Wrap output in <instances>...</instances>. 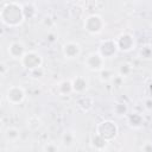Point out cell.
Wrapping results in <instances>:
<instances>
[{"mask_svg":"<svg viewBox=\"0 0 152 152\" xmlns=\"http://www.w3.org/2000/svg\"><path fill=\"white\" fill-rule=\"evenodd\" d=\"M0 19L1 23L8 27L20 26L25 20L23 5L12 0L5 1L0 11Z\"/></svg>","mask_w":152,"mask_h":152,"instance_id":"6da1fadb","label":"cell"},{"mask_svg":"<svg viewBox=\"0 0 152 152\" xmlns=\"http://www.w3.org/2000/svg\"><path fill=\"white\" fill-rule=\"evenodd\" d=\"M95 133H97L108 142H110L118 137L119 127L113 120H103L96 125Z\"/></svg>","mask_w":152,"mask_h":152,"instance_id":"7a4b0ae2","label":"cell"},{"mask_svg":"<svg viewBox=\"0 0 152 152\" xmlns=\"http://www.w3.org/2000/svg\"><path fill=\"white\" fill-rule=\"evenodd\" d=\"M104 26H106L104 19H103L100 14H97V13H93V14L88 15V17L84 19V21H83V27H84V30H86L89 34H93V36L100 34V33L103 31Z\"/></svg>","mask_w":152,"mask_h":152,"instance_id":"3957f363","label":"cell"},{"mask_svg":"<svg viewBox=\"0 0 152 152\" xmlns=\"http://www.w3.org/2000/svg\"><path fill=\"white\" fill-rule=\"evenodd\" d=\"M19 62L24 69L31 71L36 68L43 66V56L34 50H27Z\"/></svg>","mask_w":152,"mask_h":152,"instance_id":"277c9868","label":"cell"},{"mask_svg":"<svg viewBox=\"0 0 152 152\" xmlns=\"http://www.w3.org/2000/svg\"><path fill=\"white\" fill-rule=\"evenodd\" d=\"M5 99L10 104L17 106L24 102L26 99V91L21 86H10L5 91Z\"/></svg>","mask_w":152,"mask_h":152,"instance_id":"5b68a950","label":"cell"},{"mask_svg":"<svg viewBox=\"0 0 152 152\" xmlns=\"http://www.w3.org/2000/svg\"><path fill=\"white\" fill-rule=\"evenodd\" d=\"M104 61L106 58L99 51H94L88 53L87 57L84 58V66L91 72H99L106 66Z\"/></svg>","mask_w":152,"mask_h":152,"instance_id":"8992f818","label":"cell"},{"mask_svg":"<svg viewBox=\"0 0 152 152\" xmlns=\"http://www.w3.org/2000/svg\"><path fill=\"white\" fill-rule=\"evenodd\" d=\"M119 52H129L135 48V39L131 33L124 32L115 38Z\"/></svg>","mask_w":152,"mask_h":152,"instance_id":"52a82bcc","label":"cell"},{"mask_svg":"<svg viewBox=\"0 0 152 152\" xmlns=\"http://www.w3.org/2000/svg\"><path fill=\"white\" fill-rule=\"evenodd\" d=\"M81 52H82V48L80 45V43L77 42H74V40H69V42H65L62 46V53L63 56L66 58V59H76L81 56Z\"/></svg>","mask_w":152,"mask_h":152,"instance_id":"ba28073f","label":"cell"},{"mask_svg":"<svg viewBox=\"0 0 152 152\" xmlns=\"http://www.w3.org/2000/svg\"><path fill=\"white\" fill-rule=\"evenodd\" d=\"M97 51L104 58H113L119 52V49H118L115 39H106V40L101 42V44L99 45Z\"/></svg>","mask_w":152,"mask_h":152,"instance_id":"9c48e42d","label":"cell"},{"mask_svg":"<svg viewBox=\"0 0 152 152\" xmlns=\"http://www.w3.org/2000/svg\"><path fill=\"white\" fill-rule=\"evenodd\" d=\"M27 51L25 44L21 40H13L8 44L7 46V53L12 59H18L20 61L21 57L25 55V52Z\"/></svg>","mask_w":152,"mask_h":152,"instance_id":"30bf717a","label":"cell"},{"mask_svg":"<svg viewBox=\"0 0 152 152\" xmlns=\"http://www.w3.org/2000/svg\"><path fill=\"white\" fill-rule=\"evenodd\" d=\"M71 83H72V88H74V93L76 94H84L86 90L88 89L89 87V81L86 76H82V75H77L75 76L72 80H71Z\"/></svg>","mask_w":152,"mask_h":152,"instance_id":"8fae6325","label":"cell"},{"mask_svg":"<svg viewBox=\"0 0 152 152\" xmlns=\"http://www.w3.org/2000/svg\"><path fill=\"white\" fill-rule=\"evenodd\" d=\"M127 122L128 125L134 128V129H138L140 128L142 125H144V116L141 113L139 112H132V113H128L127 114Z\"/></svg>","mask_w":152,"mask_h":152,"instance_id":"7c38bea8","label":"cell"},{"mask_svg":"<svg viewBox=\"0 0 152 152\" xmlns=\"http://www.w3.org/2000/svg\"><path fill=\"white\" fill-rule=\"evenodd\" d=\"M56 89H57V94L59 96H69L74 93L71 80H63V81L58 82V84L56 86Z\"/></svg>","mask_w":152,"mask_h":152,"instance_id":"4fadbf2b","label":"cell"},{"mask_svg":"<svg viewBox=\"0 0 152 152\" xmlns=\"http://www.w3.org/2000/svg\"><path fill=\"white\" fill-rule=\"evenodd\" d=\"M76 104L82 112H89L94 106V99L91 96L81 94V96L76 100Z\"/></svg>","mask_w":152,"mask_h":152,"instance_id":"5bb4252c","label":"cell"},{"mask_svg":"<svg viewBox=\"0 0 152 152\" xmlns=\"http://www.w3.org/2000/svg\"><path fill=\"white\" fill-rule=\"evenodd\" d=\"M129 113V107L125 101H118L113 106V114L118 118H126Z\"/></svg>","mask_w":152,"mask_h":152,"instance_id":"9a60e30c","label":"cell"},{"mask_svg":"<svg viewBox=\"0 0 152 152\" xmlns=\"http://www.w3.org/2000/svg\"><path fill=\"white\" fill-rule=\"evenodd\" d=\"M4 137H5V139L8 142L14 144V142H17L20 139V129L17 128V127H14V126H10V127H7L5 129Z\"/></svg>","mask_w":152,"mask_h":152,"instance_id":"2e32d148","label":"cell"},{"mask_svg":"<svg viewBox=\"0 0 152 152\" xmlns=\"http://www.w3.org/2000/svg\"><path fill=\"white\" fill-rule=\"evenodd\" d=\"M108 141L106 139H103L101 135H99L97 133H94L90 138V145L95 150H99V151H102V150H106L107 146H108Z\"/></svg>","mask_w":152,"mask_h":152,"instance_id":"e0dca14e","label":"cell"},{"mask_svg":"<svg viewBox=\"0 0 152 152\" xmlns=\"http://www.w3.org/2000/svg\"><path fill=\"white\" fill-rule=\"evenodd\" d=\"M99 77H100V80H101V82H112V80L115 77V74H114V71L112 70V69H108V68H103L102 70H100L99 71Z\"/></svg>","mask_w":152,"mask_h":152,"instance_id":"ac0fdd59","label":"cell"},{"mask_svg":"<svg viewBox=\"0 0 152 152\" xmlns=\"http://www.w3.org/2000/svg\"><path fill=\"white\" fill-rule=\"evenodd\" d=\"M23 11H24L25 20L33 19L37 15V8H36V6L33 4H25V5H23Z\"/></svg>","mask_w":152,"mask_h":152,"instance_id":"d6986e66","label":"cell"},{"mask_svg":"<svg viewBox=\"0 0 152 152\" xmlns=\"http://www.w3.org/2000/svg\"><path fill=\"white\" fill-rule=\"evenodd\" d=\"M76 141V135L68 131V132H64L63 135H62V144L65 146V147H71Z\"/></svg>","mask_w":152,"mask_h":152,"instance_id":"ffe728a7","label":"cell"},{"mask_svg":"<svg viewBox=\"0 0 152 152\" xmlns=\"http://www.w3.org/2000/svg\"><path fill=\"white\" fill-rule=\"evenodd\" d=\"M133 71V66L129 64V63H121L119 69H118V74L120 76H122L124 78L125 77H128Z\"/></svg>","mask_w":152,"mask_h":152,"instance_id":"44dd1931","label":"cell"},{"mask_svg":"<svg viewBox=\"0 0 152 152\" xmlns=\"http://www.w3.org/2000/svg\"><path fill=\"white\" fill-rule=\"evenodd\" d=\"M28 74H30V77L33 78V80H40L44 76V68L43 66L36 68V69L28 71Z\"/></svg>","mask_w":152,"mask_h":152,"instance_id":"7402d4cb","label":"cell"},{"mask_svg":"<svg viewBox=\"0 0 152 152\" xmlns=\"http://www.w3.org/2000/svg\"><path fill=\"white\" fill-rule=\"evenodd\" d=\"M43 150H44V151H48V152H56V151L59 150V147H58V145L55 144V142H48V144L43 147Z\"/></svg>","mask_w":152,"mask_h":152,"instance_id":"603a6c76","label":"cell"},{"mask_svg":"<svg viewBox=\"0 0 152 152\" xmlns=\"http://www.w3.org/2000/svg\"><path fill=\"white\" fill-rule=\"evenodd\" d=\"M8 71H10V68L7 66V64L5 62H1L0 63V75H1V77H6Z\"/></svg>","mask_w":152,"mask_h":152,"instance_id":"cb8c5ba5","label":"cell"},{"mask_svg":"<svg viewBox=\"0 0 152 152\" xmlns=\"http://www.w3.org/2000/svg\"><path fill=\"white\" fill-rule=\"evenodd\" d=\"M140 55L144 57V58H150L152 56V49H150L148 46H145L142 48V50L140 51Z\"/></svg>","mask_w":152,"mask_h":152,"instance_id":"d4e9b609","label":"cell"},{"mask_svg":"<svg viewBox=\"0 0 152 152\" xmlns=\"http://www.w3.org/2000/svg\"><path fill=\"white\" fill-rule=\"evenodd\" d=\"M141 151L152 152V142H146L144 146H141Z\"/></svg>","mask_w":152,"mask_h":152,"instance_id":"484cf974","label":"cell"},{"mask_svg":"<svg viewBox=\"0 0 152 152\" xmlns=\"http://www.w3.org/2000/svg\"><path fill=\"white\" fill-rule=\"evenodd\" d=\"M145 103H146V104H145V107L150 110V109L152 108V100H146V102H145Z\"/></svg>","mask_w":152,"mask_h":152,"instance_id":"4316f807","label":"cell"},{"mask_svg":"<svg viewBox=\"0 0 152 152\" xmlns=\"http://www.w3.org/2000/svg\"><path fill=\"white\" fill-rule=\"evenodd\" d=\"M4 1H10V0H4Z\"/></svg>","mask_w":152,"mask_h":152,"instance_id":"83f0119b","label":"cell"}]
</instances>
